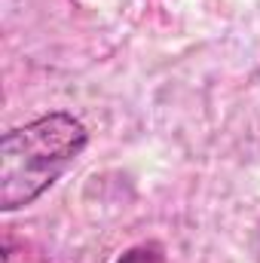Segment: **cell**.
Instances as JSON below:
<instances>
[{
    "mask_svg": "<svg viewBox=\"0 0 260 263\" xmlns=\"http://www.w3.org/2000/svg\"><path fill=\"white\" fill-rule=\"evenodd\" d=\"M86 147V129L70 114H49L0 141V208L15 211L49 190Z\"/></svg>",
    "mask_w": 260,
    "mask_h": 263,
    "instance_id": "cell-1",
    "label": "cell"
},
{
    "mask_svg": "<svg viewBox=\"0 0 260 263\" xmlns=\"http://www.w3.org/2000/svg\"><path fill=\"white\" fill-rule=\"evenodd\" d=\"M117 263H162V254L156 245H138V248L126 251Z\"/></svg>",
    "mask_w": 260,
    "mask_h": 263,
    "instance_id": "cell-2",
    "label": "cell"
}]
</instances>
